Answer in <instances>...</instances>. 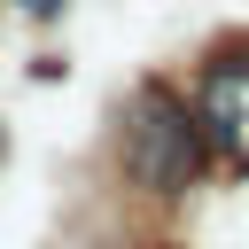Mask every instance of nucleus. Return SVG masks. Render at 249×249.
I'll return each mask as SVG.
<instances>
[{"label": "nucleus", "mask_w": 249, "mask_h": 249, "mask_svg": "<svg viewBox=\"0 0 249 249\" xmlns=\"http://www.w3.org/2000/svg\"><path fill=\"white\" fill-rule=\"evenodd\" d=\"M124 171L148 195H187L202 171V124L171 86H140L132 101V132H124Z\"/></svg>", "instance_id": "obj_1"}, {"label": "nucleus", "mask_w": 249, "mask_h": 249, "mask_svg": "<svg viewBox=\"0 0 249 249\" xmlns=\"http://www.w3.org/2000/svg\"><path fill=\"white\" fill-rule=\"evenodd\" d=\"M23 8H31V16H54V8H62V0H23Z\"/></svg>", "instance_id": "obj_3"}, {"label": "nucleus", "mask_w": 249, "mask_h": 249, "mask_svg": "<svg viewBox=\"0 0 249 249\" xmlns=\"http://www.w3.org/2000/svg\"><path fill=\"white\" fill-rule=\"evenodd\" d=\"M195 124H210V132L249 163V62H241V54H226V62H210V70H202Z\"/></svg>", "instance_id": "obj_2"}]
</instances>
